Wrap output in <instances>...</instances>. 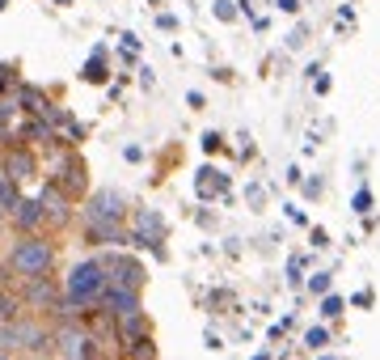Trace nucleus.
<instances>
[{"label":"nucleus","mask_w":380,"mask_h":360,"mask_svg":"<svg viewBox=\"0 0 380 360\" xmlns=\"http://www.w3.org/2000/svg\"><path fill=\"white\" fill-rule=\"evenodd\" d=\"M9 267H13L17 276H26V280L42 276V272L51 267V246H47L42 237H26V242H17V246L9 250Z\"/></svg>","instance_id":"1"},{"label":"nucleus","mask_w":380,"mask_h":360,"mask_svg":"<svg viewBox=\"0 0 380 360\" xmlns=\"http://www.w3.org/2000/svg\"><path fill=\"white\" fill-rule=\"evenodd\" d=\"M106 292V267L101 263H76L72 276H68V301L76 305H89Z\"/></svg>","instance_id":"2"},{"label":"nucleus","mask_w":380,"mask_h":360,"mask_svg":"<svg viewBox=\"0 0 380 360\" xmlns=\"http://www.w3.org/2000/svg\"><path fill=\"white\" fill-rule=\"evenodd\" d=\"M160 237H165V221H160V212H152V208H144L140 217H135V242L140 246H152L156 254H160Z\"/></svg>","instance_id":"3"},{"label":"nucleus","mask_w":380,"mask_h":360,"mask_svg":"<svg viewBox=\"0 0 380 360\" xmlns=\"http://www.w3.org/2000/svg\"><path fill=\"white\" fill-rule=\"evenodd\" d=\"M101 301H106V310H110V314H119V318H127V314H140V297H135V288L110 284V288L101 292Z\"/></svg>","instance_id":"4"},{"label":"nucleus","mask_w":380,"mask_h":360,"mask_svg":"<svg viewBox=\"0 0 380 360\" xmlns=\"http://www.w3.org/2000/svg\"><path fill=\"white\" fill-rule=\"evenodd\" d=\"M106 272H110V284H123V288H140V280H144V267L135 259H119V254L106 259Z\"/></svg>","instance_id":"5"},{"label":"nucleus","mask_w":380,"mask_h":360,"mask_svg":"<svg viewBox=\"0 0 380 360\" xmlns=\"http://www.w3.org/2000/svg\"><path fill=\"white\" fill-rule=\"evenodd\" d=\"M89 217L119 221V217H123V195H115V191H97V195H93V208H89Z\"/></svg>","instance_id":"6"},{"label":"nucleus","mask_w":380,"mask_h":360,"mask_svg":"<svg viewBox=\"0 0 380 360\" xmlns=\"http://www.w3.org/2000/svg\"><path fill=\"white\" fill-rule=\"evenodd\" d=\"M5 174L9 178H30L34 174V157H30L26 148H9L5 152Z\"/></svg>","instance_id":"7"},{"label":"nucleus","mask_w":380,"mask_h":360,"mask_svg":"<svg viewBox=\"0 0 380 360\" xmlns=\"http://www.w3.org/2000/svg\"><path fill=\"white\" fill-rule=\"evenodd\" d=\"M60 356L64 360H89V339L76 331H60Z\"/></svg>","instance_id":"8"},{"label":"nucleus","mask_w":380,"mask_h":360,"mask_svg":"<svg viewBox=\"0 0 380 360\" xmlns=\"http://www.w3.org/2000/svg\"><path fill=\"white\" fill-rule=\"evenodd\" d=\"M89 233H93V242H101V246H119V242H127V237L115 229V221H106V217H89Z\"/></svg>","instance_id":"9"},{"label":"nucleus","mask_w":380,"mask_h":360,"mask_svg":"<svg viewBox=\"0 0 380 360\" xmlns=\"http://www.w3.org/2000/svg\"><path fill=\"white\" fill-rule=\"evenodd\" d=\"M13 217H17V225H22V229H34V225L42 221V199H22Z\"/></svg>","instance_id":"10"},{"label":"nucleus","mask_w":380,"mask_h":360,"mask_svg":"<svg viewBox=\"0 0 380 360\" xmlns=\"http://www.w3.org/2000/svg\"><path fill=\"white\" fill-rule=\"evenodd\" d=\"M17 203H22V195H17V187H13V178L0 170V208L5 212H17Z\"/></svg>","instance_id":"11"},{"label":"nucleus","mask_w":380,"mask_h":360,"mask_svg":"<svg viewBox=\"0 0 380 360\" xmlns=\"http://www.w3.org/2000/svg\"><path fill=\"white\" fill-rule=\"evenodd\" d=\"M17 97H22V107H26V111H34V115H47V111H51V107H47V97H42L34 85H22V93H17Z\"/></svg>","instance_id":"12"},{"label":"nucleus","mask_w":380,"mask_h":360,"mask_svg":"<svg viewBox=\"0 0 380 360\" xmlns=\"http://www.w3.org/2000/svg\"><path fill=\"white\" fill-rule=\"evenodd\" d=\"M224 187H229V182L215 174V170H203V174H199V195H220Z\"/></svg>","instance_id":"13"},{"label":"nucleus","mask_w":380,"mask_h":360,"mask_svg":"<svg viewBox=\"0 0 380 360\" xmlns=\"http://www.w3.org/2000/svg\"><path fill=\"white\" fill-rule=\"evenodd\" d=\"M56 292H51V284L42 280V276H34L30 280V288H26V301H34V305H42V301H51Z\"/></svg>","instance_id":"14"},{"label":"nucleus","mask_w":380,"mask_h":360,"mask_svg":"<svg viewBox=\"0 0 380 360\" xmlns=\"http://www.w3.org/2000/svg\"><path fill=\"white\" fill-rule=\"evenodd\" d=\"M85 81H106V68H101V47L93 51V60L85 64Z\"/></svg>","instance_id":"15"},{"label":"nucleus","mask_w":380,"mask_h":360,"mask_svg":"<svg viewBox=\"0 0 380 360\" xmlns=\"http://www.w3.org/2000/svg\"><path fill=\"white\" fill-rule=\"evenodd\" d=\"M215 17H220V22H233V17H237V5H233V0H215Z\"/></svg>","instance_id":"16"},{"label":"nucleus","mask_w":380,"mask_h":360,"mask_svg":"<svg viewBox=\"0 0 380 360\" xmlns=\"http://www.w3.org/2000/svg\"><path fill=\"white\" fill-rule=\"evenodd\" d=\"M26 136H30V140H51V127H47V123H38V119H34V123H30V127H26Z\"/></svg>","instance_id":"17"},{"label":"nucleus","mask_w":380,"mask_h":360,"mask_svg":"<svg viewBox=\"0 0 380 360\" xmlns=\"http://www.w3.org/2000/svg\"><path fill=\"white\" fill-rule=\"evenodd\" d=\"M321 314H325V318H334V314H342V301H338V297H325V305H321Z\"/></svg>","instance_id":"18"},{"label":"nucleus","mask_w":380,"mask_h":360,"mask_svg":"<svg viewBox=\"0 0 380 360\" xmlns=\"http://www.w3.org/2000/svg\"><path fill=\"white\" fill-rule=\"evenodd\" d=\"M13 314H17V301L0 292V318H13Z\"/></svg>","instance_id":"19"},{"label":"nucleus","mask_w":380,"mask_h":360,"mask_svg":"<svg viewBox=\"0 0 380 360\" xmlns=\"http://www.w3.org/2000/svg\"><path fill=\"white\" fill-rule=\"evenodd\" d=\"M304 343H308V347H325V331H321V327H317V331H308V339H304Z\"/></svg>","instance_id":"20"},{"label":"nucleus","mask_w":380,"mask_h":360,"mask_svg":"<svg viewBox=\"0 0 380 360\" xmlns=\"http://www.w3.org/2000/svg\"><path fill=\"white\" fill-rule=\"evenodd\" d=\"M367 208H372V195L359 191V195H355V212H367Z\"/></svg>","instance_id":"21"},{"label":"nucleus","mask_w":380,"mask_h":360,"mask_svg":"<svg viewBox=\"0 0 380 360\" xmlns=\"http://www.w3.org/2000/svg\"><path fill=\"white\" fill-rule=\"evenodd\" d=\"M308 288H313V292H325V288H330V276H313Z\"/></svg>","instance_id":"22"},{"label":"nucleus","mask_w":380,"mask_h":360,"mask_svg":"<svg viewBox=\"0 0 380 360\" xmlns=\"http://www.w3.org/2000/svg\"><path fill=\"white\" fill-rule=\"evenodd\" d=\"M279 9H283V13H296V9H300V0H279Z\"/></svg>","instance_id":"23"}]
</instances>
